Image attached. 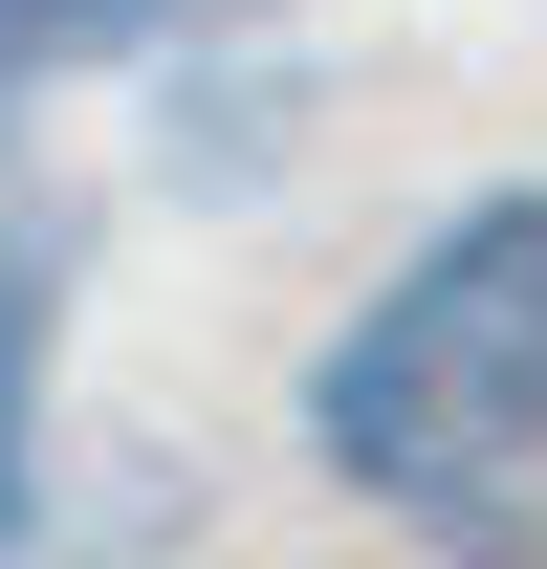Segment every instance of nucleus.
Returning <instances> with one entry per match:
<instances>
[{
    "label": "nucleus",
    "mask_w": 547,
    "mask_h": 569,
    "mask_svg": "<svg viewBox=\"0 0 547 569\" xmlns=\"http://www.w3.org/2000/svg\"><path fill=\"white\" fill-rule=\"evenodd\" d=\"M307 460L372 526L526 569V460H547V198H460L329 351H307Z\"/></svg>",
    "instance_id": "nucleus-1"
},
{
    "label": "nucleus",
    "mask_w": 547,
    "mask_h": 569,
    "mask_svg": "<svg viewBox=\"0 0 547 569\" xmlns=\"http://www.w3.org/2000/svg\"><path fill=\"white\" fill-rule=\"evenodd\" d=\"M67 284H88V219L22 198L0 219V569H153L198 526V482L176 503H88L67 482Z\"/></svg>",
    "instance_id": "nucleus-2"
},
{
    "label": "nucleus",
    "mask_w": 547,
    "mask_h": 569,
    "mask_svg": "<svg viewBox=\"0 0 547 569\" xmlns=\"http://www.w3.org/2000/svg\"><path fill=\"white\" fill-rule=\"evenodd\" d=\"M219 0H0V110L22 88H67V67H176Z\"/></svg>",
    "instance_id": "nucleus-3"
},
{
    "label": "nucleus",
    "mask_w": 547,
    "mask_h": 569,
    "mask_svg": "<svg viewBox=\"0 0 547 569\" xmlns=\"http://www.w3.org/2000/svg\"><path fill=\"white\" fill-rule=\"evenodd\" d=\"M176 176H198V198H263V176H285V88H263V67L176 88Z\"/></svg>",
    "instance_id": "nucleus-4"
}]
</instances>
